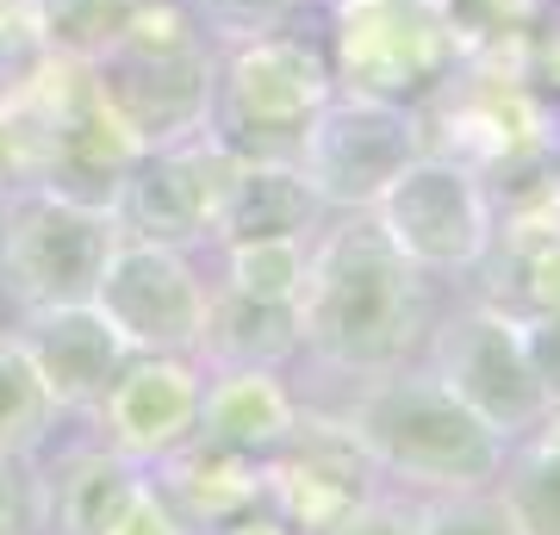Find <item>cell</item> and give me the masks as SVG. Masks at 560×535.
<instances>
[{
  "mask_svg": "<svg viewBox=\"0 0 560 535\" xmlns=\"http://www.w3.org/2000/svg\"><path fill=\"white\" fill-rule=\"evenodd\" d=\"M300 356L330 380H381L411 368L430 330V280L381 237L368 212H337L312 237L300 287Z\"/></svg>",
  "mask_w": 560,
  "mask_h": 535,
  "instance_id": "obj_1",
  "label": "cell"
},
{
  "mask_svg": "<svg viewBox=\"0 0 560 535\" xmlns=\"http://www.w3.org/2000/svg\"><path fill=\"white\" fill-rule=\"evenodd\" d=\"M0 119L13 131L20 181L57 187L88 206H113L119 181L143 156L131 125L101 94L94 69L57 50H32L0 75Z\"/></svg>",
  "mask_w": 560,
  "mask_h": 535,
  "instance_id": "obj_2",
  "label": "cell"
},
{
  "mask_svg": "<svg viewBox=\"0 0 560 535\" xmlns=\"http://www.w3.org/2000/svg\"><path fill=\"white\" fill-rule=\"evenodd\" d=\"M337 417L368 449L386 486H411L423 498L492 486L504 467V449H511L430 368H393L381 380H355V393Z\"/></svg>",
  "mask_w": 560,
  "mask_h": 535,
  "instance_id": "obj_3",
  "label": "cell"
},
{
  "mask_svg": "<svg viewBox=\"0 0 560 535\" xmlns=\"http://www.w3.org/2000/svg\"><path fill=\"white\" fill-rule=\"evenodd\" d=\"M88 69L143 150L200 138L212 125L219 44L200 0H138L125 32Z\"/></svg>",
  "mask_w": 560,
  "mask_h": 535,
  "instance_id": "obj_4",
  "label": "cell"
},
{
  "mask_svg": "<svg viewBox=\"0 0 560 535\" xmlns=\"http://www.w3.org/2000/svg\"><path fill=\"white\" fill-rule=\"evenodd\" d=\"M330 94L337 75L318 44H305L300 32L275 25V32L224 38L206 131L243 162H293Z\"/></svg>",
  "mask_w": 560,
  "mask_h": 535,
  "instance_id": "obj_5",
  "label": "cell"
},
{
  "mask_svg": "<svg viewBox=\"0 0 560 535\" xmlns=\"http://www.w3.org/2000/svg\"><path fill=\"white\" fill-rule=\"evenodd\" d=\"M113 206H88L57 187L20 181L0 199V293L20 317L88 305L119 249Z\"/></svg>",
  "mask_w": 560,
  "mask_h": 535,
  "instance_id": "obj_6",
  "label": "cell"
},
{
  "mask_svg": "<svg viewBox=\"0 0 560 535\" xmlns=\"http://www.w3.org/2000/svg\"><path fill=\"white\" fill-rule=\"evenodd\" d=\"M368 219L399 249L423 280L436 275H474L492 249V187L467 162L418 150L386 187Z\"/></svg>",
  "mask_w": 560,
  "mask_h": 535,
  "instance_id": "obj_7",
  "label": "cell"
},
{
  "mask_svg": "<svg viewBox=\"0 0 560 535\" xmlns=\"http://www.w3.org/2000/svg\"><path fill=\"white\" fill-rule=\"evenodd\" d=\"M418 150H423L418 106L337 88L305 131L293 168L318 194L324 212H368Z\"/></svg>",
  "mask_w": 560,
  "mask_h": 535,
  "instance_id": "obj_8",
  "label": "cell"
},
{
  "mask_svg": "<svg viewBox=\"0 0 560 535\" xmlns=\"http://www.w3.org/2000/svg\"><path fill=\"white\" fill-rule=\"evenodd\" d=\"M423 368L504 442H523L548 417V398H541L529 349H523V324L499 305H486V299L448 312L430 330V361Z\"/></svg>",
  "mask_w": 560,
  "mask_h": 535,
  "instance_id": "obj_9",
  "label": "cell"
},
{
  "mask_svg": "<svg viewBox=\"0 0 560 535\" xmlns=\"http://www.w3.org/2000/svg\"><path fill=\"white\" fill-rule=\"evenodd\" d=\"M460 62L455 20L436 0H342L337 13V88L374 100H423Z\"/></svg>",
  "mask_w": 560,
  "mask_h": 535,
  "instance_id": "obj_10",
  "label": "cell"
},
{
  "mask_svg": "<svg viewBox=\"0 0 560 535\" xmlns=\"http://www.w3.org/2000/svg\"><path fill=\"white\" fill-rule=\"evenodd\" d=\"M206 287L187 249L168 243L119 237L113 261H106L101 287H94V312L119 330L131 356H194L206 324Z\"/></svg>",
  "mask_w": 560,
  "mask_h": 535,
  "instance_id": "obj_11",
  "label": "cell"
},
{
  "mask_svg": "<svg viewBox=\"0 0 560 535\" xmlns=\"http://www.w3.org/2000/svg\"><path fill=\"white\" fill-rule=\"evenodd\" d=\"M231 175H237V156L212 131L143 150L131 162V175L119 181V194H113V219H119L125 237L168 243V249L194 256L200 243H212L219 199L231 187Z\"/></svg>",
  "mask_w": 560,
  "mask_h": 535,
  "instance_id": "obj_12",
  "label": "cell"
},
{
  "mask_svg": "<svg viewBox=\"0 0 560 535\" xmlns=\"http://www.w3.org/2000/svg\"><path fill=\"white\" fill-rule=\"evenodd\" d=\"M381 467L349 437V423L337 411H312V405L300 411L293 437L261 461V504L300 535L324 530L330 516H342L355 498L381 492Z\"/></svg>",
  "mask_w": 560,
  "mask_h": 535,
  "instance_id": "obj_13",
  "label": "cell"
},
{
  "mask_svg": "<svg viewBox=\"0 0 560 535\" xmlns=\"http://www.w3.org/2000/svg\"><path fill=\"white\" fill-rule=\"evenodd\" d=\"M200 386L206 368L194 356H131L94 405L101 442L138 467H156L200 430Z\"/></svg>",
  "mask_w": 560,
  "mask_h": 535,
  "instance_id": "obj_14",
  "label": "cell"
},
{
  "mask_svg": "<svg viewBox=\"0 0 560 535\" xmlns=\"http://www.w3.org/2000/svg\"><path fill=\"white\" fill-rule=\"evenodd\" d=\"M20 342H25V356H32V368H38L44 393L57 398V411H81V417H94V405L106 398L113 374L131 361L119 330L94 305L32 312L20 324Z\"/></svg>",
  "mask_w": 560,
  "mask_h": 535,
  "instance_id": "obj_15",
  "label": "cell"
},
{
  "mask_svg": "<svg viewBox=\"0 0 560 535\" xmlns=\"http://www.w3.org/2000/svg\"><path fill=\"white\" fill-rule=\"evenodd\" d=\"M300 393L280 368H206L200 386V430L194 437L268 461L300 423Z\"/></svg>",
  "mask_w": 560,
  "mask_h": 535,
  "instance_id": "obj_16",
  "label": "cell"
},
{
  "mask_svg": "<svg viewBox=\"0 0 560 535\" xmlns=\"http://www.w3.org/2000/svg\"><path fill=\"white\" fill-rule=\"evenodd\" d=\"M150 467L113 455L106 442L69 449V455L38 479V530L44 535H106L125 516L131 492L143 486Z\"/></svg>",
  "mask_w": 560,
  "mask_h": 535,
  "instance_id": "obj_17",
  "label": "cell"
},
{
  "mask_svg": "<svg viewBox=\"0 0 560 535\" xmlns=\"http://www.w3.org/2000/svg\"><path fill=\"white\" fill-rule=\"evenodd\" d=\"M150 479H156V492L200 535L261 504V461L237 455V449H219V442H206V437L180 442L175 455H162L150 467Z\"/></svg>",
  "mask_w": 560,
  "mask_h": 535,
  "instance_id": "obj_18",
  "label": "cell"
},
{
  "mask_svg": "<svg viewBox=\"0 0 560 535\" xmlns=\"http://www.w3.org/2000/svg\"><path fill=\"white\" fill-rule=\"evenodd\" d=\"M300 356V305L293 299H249L237 287L206 293V324L194 342L200 368H287Z\"/></svg>",
  "mask_w": 560,
  "mask_h": 535,
  "instance_id": "obj_19",
  "label": "cell"
},
{
  "mask_svg": "<svg viewBox=\"0 0 560 535\" xmlns=\"http://www.w3.org/2000/svg\"><path fill=\"white\" fill-rule=\"evenodd\" d=\"M324 206L300 181L293 162H243L219 199L212 243H243V237H318Z\"/></svg>",
  "mask_w": 560,
  "mask_h": 535,
  "instance_id": "obj_20",
  "label": "cell"
},
{
  "mask_svg": "<svg viewBox=\"0 0 560 535\" xmlns=\"http://www.w3.org/2000/svg\"><path fill=\"white\" fill-rule=\"evenodd\" d=\"M57 398L44 393L38 368L25 356L20 330H0V455L32 461L57 430Z\"/></svg>",
  "mask_w": 560,
  "mask_h": 535,
  "instance_id": "obj_21",
  "label": "cell"
},
{
  "mask_svg": "<svg viewBox=\"0 0 560 535\" xmlns=\"http://www.w3.org/2000/svg\"><path fill=\"white\" fill-rule=\"evenodd\" d=\"M499 504L511 511L517 535H560V455H548L541 442H511L504 467L492 479Z\"/></svg>",
  "mask_w": 560,
  "mask_h": 535,
  "instance_id": "obj_22",
  "label": "cell"
},
{
  "mask_svg": "<svg viewBox=\"0 0 560 535\" xmlns=\"http://www.w3.org/2000/svg\"><path fill=\"white\" fill-rule=\"evenodd\" d=\"M224 249V280L249 299H300L305 261H312V237H243L219 243Z\"/></svg>",
  "mask_w": 560,
  "mask_h": 535,
  "instance_id": "obj_23",
  "label": "cell"
},
{
  "mask_svg": "<svg viewBox=\"0 0 560 535\" xmlns=\"http://www.w3.org/2000/svg\"><path fill=\"white\" fill-rule=\"evenodd\" d=\"M418 535H517L511 511L499 504L492 486L474 492H430L418 504Z\"/></svg>",
  "mask_w": 560,
  "mask_h": 535,
  "instance_id": "obj_24",
  "label": "cell"
},
{
  "mask_svg": "<svg viewBox=\"0 0 560 535\" xmlns=\"http://www.w3.org/2000/svg\"><path fill=\"white\" fill-rule=\"evenodd\" d=\"M312 535H418V504H405V498H393L381 486V492L355 498L342 516H330L324 530Z\"/></svg>",
  "mask_w": 560,
  "mask_h": 535,
  "instance_id": "obj_25",
  "label": "cell"
},
{
  "mask_svg": "<svg viewBox=\"0 0 560 535\" xmlns=\"http://www.w3.org/2000/svg\"><path fill=\"white\" fill-rule=\"evenodd\" d=\"M305 0H206L200 13L219 38H249V32H275L300 13Z\"/></svg>",
  "mask_w": 560,
  "mask_h": 535,
  "instance_id": "obj_26",
  "label": "cell"
},
{
  "mask_svg": "<svg viewBox=\"0 0 560 535\" xmlns=\"http://www.w3.org/2000/svg\"><path fill=\"white\" fill-rule=\"evenodd\" d=\"M106 535H200V530H194V523H187V516H180L175 504L156 492V479L143 474V486L131 492L125 516H119V523H113Z\"/></svg>",
  "mask_w": 560,
  "mask_h": 535,
  "instance_id": "obj_27",
  "label": "cell"
},
{
  "mask_svg": "<svg viewBox=\"0 0 560 535\" xmlns=\"http://www.w3.org/2000/svg\"><path fill=\"white\" fill-rule=\"evenodd\" d=\"M523 324V349H529V368H536V386L548 398V411L560 405V312L541 317H517Z\"/></svg>",
  "mask_w": 560,
  "mask_h": 535,
  "instance_id": "obj_28",
  "label": "cell"
},
{
  "mask_svg": "<svg viewBox=\"0 0 560 535\" xmlns=\"http://www.w3.org/2000/svg\"><path fill=\"white\" fill-rule=\"evenodd\" d=\"M38 530V479L25 474V461L0 455V535H32Z\"/></svg>",
  "mask_w": 560,
  "mask_h": 535,
  "instance_id": "obj_29",
  "label": "cell"
},
{
  "mask_svg": "<svg viewBox=\"0 0 560 535\" xmlns=\"http://www.w3.org/2000/svg\"><path fill=\"white\" fill-rule=\"evenodd\" d=\"M38 50V32H32V0H0V75L20 57Z\"/></svg>",
  "mask_w": 560,
  "mask_h": 535,
  "instance_id": "obj_30",
  "label": "cell"
},
{
  "mask_svg": "<svg viewBox=\"0 0 560 535\" xmlns=\"http://www.w3.org/2000/svg\"><path fill=\"white\" fill-rule=\"evenodd\" d=\"M523 81L541 100H560V32H548V38H536L523 50Z\"/></svg>",
  "mask_w": 560,
  "mask_h": 535,
  "instance_id": "obj_31",
  "label": "cell"
},
{
  "mask_svg": "<svg viewBox=\"0 0 560 535\" xmlns=\"http://www.w3.org/2000/svg\"><path fill=\"white\" fill-rule=\"evenodd\" d=\"M206 535H300V530H287L268 504H256V511L231 516V523H219V530H206Z\"/></svg>",
  "mask_w": 560,
  "mask_h": 535,
  "instance_id": "obj_32",
  "label": "cell"
},
{
  "mask_svg": "<svg viewBox=\"0 0 560 535\" xmlns=\"http://www.w3.org/2000/svg\"><path fill=\"white\" fill-rule=\"evenodd\" d=\"M20 187V156H13V131H7V119H0V199Z\"/></svg>",
  "mask_w": 560,
  "mask_h": 535,
  "instance_id": "obj_33",
  "label": "cell"
},
{
  "mask_svg": "<svg viewBox=\"0 0 560 535\" xmlns=\"http://www.w3.org/2000/svg\"><path fill=\"white\" fill-rule=\"evenodd\" d=\"M529 442H541V449H548V455H560V405L548 417H541L536 430H529Z\"/></svg>",
  "mask_w": 560,
  "mask_h": 535,
  "instance_id": "obj_34",
  "label": "cell"
},
{
  "mask_svg": "<svg viewBox=\"0 0 560 535\" xmlns=\"http://www.w3.org/2000/svg\"><path fill=\"white\" fill-rule=\"evenodd\" d=\"M555 162H560V131H555Z\"/></svg>",
  "mask_w": 560,
  "mask_h": 535,
  "instance_id": "obj_35",
  "label": "cell"
},
{
  "mask_svg": "<svg viewBox=\"0 0 560 535\" xmlns=\"http://www.w3.org/2000/svg\"><path fill=\"white\" fill-rule=\"evenodd\" d=\"M200 7H206V0H200Z\"/></svg>",
  "mask_w": 560,
  "mask_h": 535,
  "instance_id": "obj_36",
  "label": "cell"
}]
</instances>
